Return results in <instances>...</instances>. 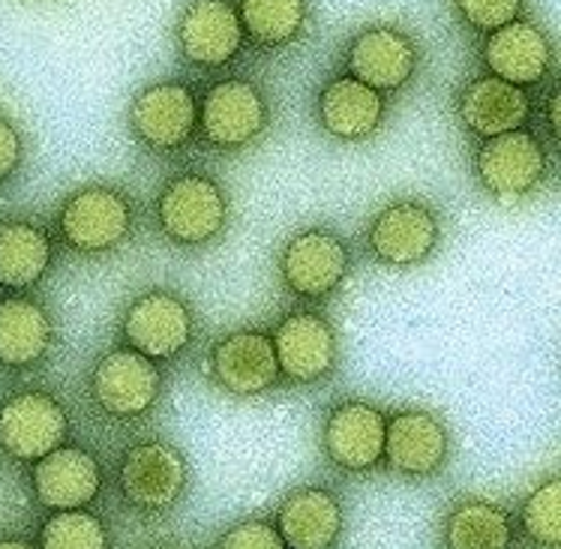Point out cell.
Listing matches in <instances>:
<instances>
[{"mask_svg": "<svg viewBox=\"0 0 561 549\" xmlns=\"http://www.w3.org/2000/svg\"><path fill=\"white\" fill-rule=\"evenodd\" d=\"M157 219L178 247H205L229 226V195L207 174H181L157 198Z\"/></svg>", "mask_w": 561, "mask_h": 549, "instance_id": "6da1fadb", "label": "cell"}, {"mask_svg": "<svg viewBox=\"0 0 561 549\" xmlns=\"http://www.w3.org/2000/svg\"><path fill=\"white\" fill-rule=\"evenodd\" d=\"M133 231V202L115 186H84L64 202L60 235L76 252L100 255L117 250Z\"/></svg>", "mask_w": 561, "mask_h": 549, "instance_id": "7a4b0ae2", "label": "cell"}, {"mask_svg": "<svg viewBox=\"0 0 561 549\" xmlns=\"http://www.w3.org/2000/svg\"><path fill=\"white\" fill-rule=\"evenodd\" d=\"M442 241L436 210L417 198H397L376 214L367 231V250L378 264L412 267L426 262Z\"/></svg>", "mask_w": 561, "mask_h": 549, "instance_id": "3957f363", "label": "cell"}, {"mask_svg": "<svg viewBox=\"0 0 561 549\" xmlns=\"http://www.w3.org/2000/svg\"><path fill=\"white\" fill-rule=\"evenodd\" d=\"M474 172L486 193L511 205L526 198L547 178V150L526 129L502 133L483 138L481 150L474 157Z\"/></svg>", "mask_w": 561, "mask_h": 549, "instance_id": "277c9868", "label": "cell"}, {"mask_svg": "<svg viewBox=\"0 0 561 549\" xmlns=\"http://www.w3.org/2000/svg\"><path fill=\"white\" fill-rule=\"evenodd\" d=\"M348 264L352 259L343 238L321 226L298 231L279 252V274L286 288L310 300L328 298L343 286Z\"/></svg>", "mask_w": 561, "mask_h": 549, "instance_id": "5b68a950", "label": "cell"}, {"mask_svg": "<svg viewBox=\"0 0 561 549\" xmlns=\"http://www.w3.org/2000/svg\"><path fill=\"white\" fill-rule=\"evenodd\" d=\"M195 319L186 300L174 291L157 288L138 295L124 316V340L129 348L150 361H169L190 348Z\"/></svg>", "mask_w": 561, "mask_h": 549, "instance_id": "8992f818", "label": "cell"}, {"mask_svg": "<svg viewBox=\"0 0 561 549\" xmlns=\"http://www.w3.org/2000/svg\"><path fill=\"white\" fill-rule=\"evenodd\" d=\"M93 400L105 414L117 421H133L153 409L160 400L162 373L157 369V361L138 355L136 348H115L93 369L91 378Z\"/></svg>", "mask_w": 561, "mask_h": 549, "instance_id": "52a82bcc", "label": "cell"}, {"mask_svg": "<svg viewBox=\"0 0 561 549\" xmlns=\"http://www.w3.org/2000/svg\"><path fill=\"white\" fill-rule=\"evenodd\" d=\"M198 126H202V138L214 148H247L267 126V103L262 91L250 81H219L202 100Z\"/></svg>", "mask_w": 561, "mask_h": 549, "instance_id": "ba28073f", "label": "cell"}, {"mask_svg": "<svg viewBox=\"0 0 561 549\" xmlns=\"http://www.w3.org/2000/svg\"><path fill=\"white\" fill-rule=\"evenodd\" d=\"M129 126L153 150L184 148L198 129V103L184 81H157L129 103Z\"/></svg>", "mask_w": 561, "mask_h": 549, "instance_id": "9c48e42d", "label": "cell"}, {"mask_svg": "<svg viewBox=\"0 0 561 549\" xmlns=\"http://www.w3.org/2000/svg\"><path fill=\"white\" fill-rule=\"evenodd\" d=\"M69 421L64 405L48 393L27 390L0 409V447L15 459L34 462L64 445Z\"/></svg>", "mask_w": 561, "mask_h": 549, "instance_id": "30bf717a", "label": "cell"}, {"mask_svg": "<svg viewBox=\"0 0 561 549\" xmlns=\"http://www.w3.org/2000/svg\"><path fill=\"white\" fill-rule=\"evenodd\" d=\"M274 352L279 376L298 385H312L336 366V333L319 312H291L276 324Z\"/></svg>", "mask_w": 561, "mask_h": 549, "instance_id": "8fae6325", "label": "cell"}, {"mask_svg": "<svg viewBox=\"0 0 561 549\" xmlns=\"http://www.w3.org/2000/svg\"><path fill=\"white\" fill-rule=\"evenodd\" d=\"M345 64H348L352 79L373 91H400L421 64V48L414 46L412 36L400 27L376 24L352 43Z\"/></svg>", "mask_w": 561, "mask_h": 549, "instance_id": "7c38bea8", "label": "cell"}, {"mask_svg": "<svg viewBox=\"0 0 561 549\" xmlns=\"http://www.w3.org/2000/svg\"><path fill=\"white\" fill-rule=\"evenodd\" d=\"M178 46L195 67H226L243 48L238 10L229 0H193L178 22Z\"/></svg>", "mask_w": 561, "mask_h": 549, "instance_id": "4fadbf2b", "label": "cell"}, {"mask_svg": "<svg viewBox=\"0 0 561 549\" xmlns=\"http://www.w3.org/2000/svg\"><path fill=\"white\" fill-rule=\"evenodd\" d=\"M121 487L136 507L165 511L186 487V462L181 450L165 442L136 445L121 462Z\"/></svg>", "mask_w": 561, "mask_h": 549, "instance_id": "5bb4252c", "label": "cell"}, {"mask_svg": "<svg viewBox=\"0 0 561 549\" xmlns=\"http://www.w3.org/2000/svg\"><path fill=\"white\" fill-rule=\"evenodd\" d=\"M210 369L234 397H259L279 381L274 343L267 333L238 331L210 348Z\"/></svg>", "mask_w": 561, "mask_h": 549, "instance_id": "9a60e30c", "label": "cell"}, {"mask_svg": "<svg viewBox=\"0 0 561 549\" xmlns=\"http://www.w3.org/2000/svg\"><path fill=\"white\" fill-rule=\"evenodd\" d=\"M385 414L369 402H343L328 414L324 450L345 471H367L385 457Z\"/></svg>", "mask_w": 561, "mask_h": 549, "instance_id": "2e32d148", "label": "cell"}, {"mask_svg": "<svg viewBox=\"0 0 561 549\" xmlns=\"http://www.w3.org/2000/svg\"><path fill=\"white\" fill-rule=\"evenodd\" d=\"M447 438L445 424L436 414L421 412V409H409V412L393 414L385 430V457H388L390 469L402 471V474H436L447 459Z\"/></svg>", "mask_w": 561, "mask_h": 549, "instance_id": "e0dca14e", "label": "cell"}, {"mask_svg": "<svg viewBox=\"0 0 561 549\" xmlns=\"http://www.w3.org/2000/svg\"><path fill=\"white\" fill-rule=\"evenodd\" d=\"M483 60L490 67V76L523 88V84H538L550 72L552 46L538 24L516 19L490 34Z\"/></svg>", "mask_w": 561, "mask_h": 549, "instance_id": "ac0fdd59", "label": "cell"}, {"mask_svg": "<svg viewBox=\"0 0 561 549\" xmlns=\"http://www.w3.org/2000/svg\"><path fill=\"white\" fill-rule=\"evenodd\" d=\"M34 490L51 511H79L100 492V466L81 447H58L36 459Z\"/></svg>", "mask_w": 561, "mask_h": 549, "instance_id": "d6986e66", "label": "cell"}, {"mask_svg": "<svg viewBox=\"0 0 561 549\" xmlns=\"http://www.w3.org/2000/svg\"><path fill=\"white\" fill-rule=\"evenodd\" d=\"M459 117L481 138L514 133L528 121V93L511 81L483 76L471 81L459 96Z\"/></svg>", "mask_w": 561, "mask_h": 549, "instance_id": "ffe728a7", "label": "cell"}, {"mask_svg": "<svg viewBox=\"0 0 561 549\" xmlns=\"http://www.w3.org/2000/svg\"><path fill=\"white\" fill-rule=\"evenodd\" d=\"M381 117H385L381 93L352 76L333 79L319 96L321 126L340 141H364L381 126Z\"/></svg>", "mask_w": 561, "mask_h": 549, "instance_id": "44dd1931", "label": "cell"}, {"mask_svg": "<svg viewBox=\"0 0 561 549\" xmlns=\"http://www.w3.org/2000/svg\"><path fill=\"white\" fill-rule=\"evenodd\" d=\"M343 528V507L328 490H300L279 507V538L291 549H331Z\"/></svg>", "mask_w": 561, "mask_h": 549, "instance_id": "7402d4cb", "label": "cell"}, {"mask_svg": "<svg viewBox=\"0 0 561 549\" xmlns=\"http://www.w3.org/2000/svg\"><path fill=\"white\" fill-rule=\"evenodd\" d=\"M55 343L48 312L31 298L0 300V364L31 366Z\"/></svg>", "mask_w": 561, "mask_h": 549, "instance_id": "603a6c76", "label": "cell"}, {"mask_svg": "<svg viewBox=\"0 0 561 549\" xmlns=\"http://www.w3.org/2000/svg\"><path fill=\"white\" fill-rule=\"evenodd\" d=\"M51 264V241L39 226L3 222L0 226V286L31 288Z\"/></svg>", "mask_w": 561, "mask_h": 549, "instance_id": "cb8c5ba5", "label": "cell"}, {"mask_svg": "<svg viewBox=\"0 0 561 549\" xmlns=\"http://www.w3.org/2000/svg\"><path fill=\"white\" fill-rule=\"evenodd\" d=\"M243 36L255 46L283 48L295 43L307 24V0H241Z\"/></svg>", "mask_w": 561, "mask_h": 549, "instance_id": "d4e9b609", "label": "cell"}, {"mask_svg": "<svg viewBox=\"0 0 561 549\" xmlns=\"http://www.w3.org/2000/svg\"><path fill=\"white\" fill-rule=\"evenodd\" d=\"M514 531L502 507L466 502L447 519V549H511Z\"/></svg>", "mask_w": 561, "mask_h": 549, "instance_id": "484cf974", "label": "cell"}, {"mask_svg": "<svg viewBox=\"0 0 561 549\" xmlns=\"http://www.w3.org/2000/svg\"><path fill=\"white\" fill-rule=\"evenodd\" d=\"M43 549H108V531L88 511H58L43 526Z\"/></svg>", "mask_w": 561, "mask_h": 549, "instance_id": "4316f807", "label": "cell"}, {"mask_svg": "<svg viewBox=\"0 0 561 549\" xmlns=\"http://www.w3.org/2000/svg\"><path fill=\"white\" fill-rule=\"evenodd\" d=\"M523 526L528 538L540 547L556 549L561 544V481L540 483L538 490L528 495L523 507Z\"/></svg>", "mask_w": 561, "mask_h": 549, "instance_id": "83f0119b", "label": "cell"}, {"mask_svg": "<svg viewBox=\"0 0 561 549\" xmlns=\"http://www.w3.org/2000/svg\"><path fill=\"white\" fill-rule=\"evenodd\" d=\"M457 10L474 31L493 34L519 19L523 0H457Z\"/></svg>", "mask_w": 561, "mask_h": 549, "instance_id": "f1b7e54d", "label": "cell"}, {"mask_svg": "<svg viewBox=\"0 0 561 549\" xmlns=\"http://www.w3.org/2000/svg\"><path fill=\"white\" fill-rule=\"evenodd\" d=\"M219 549H286L283 538H279V531H276L271 523H264V519H250V523H241V526H234L222 538Z\"/></svg>", "mask_w": 561, "mask_h": 549, "instance_id": "f546056e", "label": "cell"}, {"mask_svg": "<svg viewBox=\"0 0 561 549\" xmlns=\"http://www.w3.org/2000/svg\"><path fill=\"white\" fill-rule=\"evenodd\" d=\"M22 162V136L15 133L10 121L0 117V181L10 178Z\"/></svg>", "mask_w": 561, "mask_h": 549, "instance_id": "4dcf8cb0", "label": "cell"}, {"mask_svg": "<svg viewBox=\"0 0 561 549\" xmlns=\"http://www.w3.org/2000/svg\"><path fill=\"white\" fill-rule=\"evenodd\" d=\"M547 117H550V133L559 136V91H552L550 103H547Z\"/></svg>", "mask_w": 561, "mask_h": 549, "instance_id": "1f68e13d", "label": "cell"}, {"mask_svg": "<svg viewBox=\"0 0 561 549\" xmlns=\"http://www.w3.org/2000/svg\"><path fill=\"white\" fill-rule=\"evenodd\" d=\"M0 549H34V547H31L27 540L10 538V540H0Z\"/></svg>", "mask_w": 561, "mask_h": 549, "instance_id": "d6a6232c", "label": "cell"}]
</instances>
